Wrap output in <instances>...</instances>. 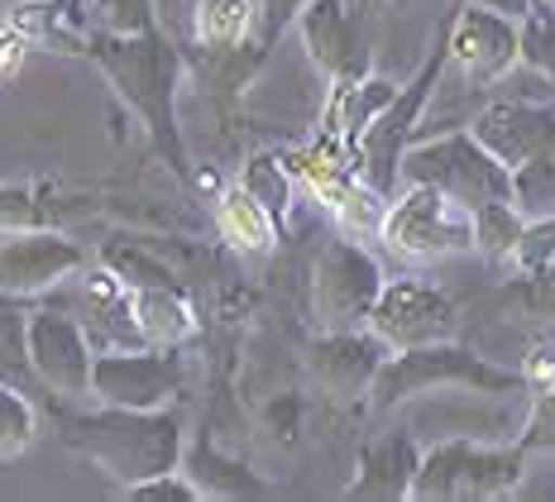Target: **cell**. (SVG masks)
<instances>
[{"label":"cell","mask_w":555,"mask_h":502,"mask_svg":"<svg viewBox=\"0 0 555 502\" xmlns=\"http://www.w3.org/2000/svg\"><path fill=\"white\" fill-rule=\"evenodd\" d=\"M551 254H555V216L527 220L522 235L513 244V254H507V268H513V273H531V268H541Z\"/></svg>","instance_id":"cell-34"},{"label":"cell","mask_w":555,"mask_h":502,"mask_svg":"<svg viewBox=\"0 0 555 502\" xmlns=\"http://www.w3.org/2000/svg\"><path fill=\"white\" fill-rule=\"evenodd\" d=\"M254 29H259L254 0H196V10H192L196 49L211 57L216 67H240L245 53L263 57L259 43H254Z\"/></svg>","instance_id":"cell-19"},{"label":"cell","mask_w":555,"mask_h":502,"mask_svg":"<svg viewBox=\"0 0 555 502\" xmlns=\"http://www.w3.org/2000/svg\"><path fill=\"white\" fill-rule=\"evenodd\" d=\"M5 25L25 43H49V49H63V53H82V39H87V29L77 25V15H67L63 0H25V5L10 10Z\"/></svg>","instance_id":"cell-23"},{"label":"cell","mask_w":555,"mask_h":502,"mask_svg":"<svg viewBox=\"0 0 555 502\" xmlns=\"http://www.w3.org/2000/svg\"><path fill=\"white\" fill-rule=\"evenodd\" d=\"M240 186H245L249 196H259L263 206H269V216L283 226V216H287V206H293V178H287V168H283V158L278 154H254L245 163V172H240Z\"/></svg>","instance_id":"cell-29"},{"label":"cell","mask_w":555,"mask_h":502,"mask_svg":"<svg viewBox=\"0 0 555 502\" xmlns=\"http://www.w3.org/2000/svg\"><path fill=\"white\" fill-rule=\"evenodd\" d=\"M522 383H527V392H537V388H551L555 383V335H546V340H537L522 355Z\"/></svg>","instance_id":"cell-38"},{"label":"cell","mask_w":555,"mask_h":502,"mask_svg":"<svg viewBox=\"0 0 555 502\" xmlns=\"http://www.w3.org/2000/svg\"><path fill=\"white\" fill-rule=\"evenodd\" d=\"M522 226H527V216L517 211L507 196L474 206V254H483V259H493V263H507Z\"/></svg>","instance_id":"cell-25"},{"label":"cell","mask_w":555,"mask_h":502,"mask_svg":"<svg viewBox=\"0 0 555 502\" xmlns=\"http://www.w3.org/2000/svg\"><path fill=\"white\" fill-rule=\"evenodd\" d=\"M416 460H422V446L412 440V430H384V436H374L360 450L345 498H364V502H402V498H412Z\"/></svg>","instance_id":"cell-18"},{"label":"cell","mask_w":555,"mask_h":502,"mask_svg":"<svg viewBox=\"0 0 555 502\" xmlns=\"http://www.w3.org/2000/svg\"><path fill=\"white\" fill-rule=\"evenodd\" d=\"M29 226H49L39 196L25 192V186H5V192H0V235H5V230H29Z\"/></svg>","instance_id":"cell-36"},{"label":"cell","mask_w":555,"mask_h":502,"mask_svg":"<svg viewBox=\"0 0 555 502\" xmlns=\"http://www.w3.org/2000/svg\"><path fill=\"white\" fill-rule=\"evenodd\" d=\"M302 5H307V0H254V10H259V29H254V43H259V53L273 49L278 34L293 25Z\"/></svg>","instance_id":"cell-37"},{"label":"cell","mask_w":555,"mask_h":502,"mask_svg":"<svg viewBox=\"0 0 555 502\" xmlns=\"http://www.w3.org/2000/svg\"><path fill=\"white\" fill-rule=\"evenodd\" d=\"M364 325L388 349H412V345H431V340H455L460 307L441 283L402 273V278H384Z\"/></svg>","instance_id":"cell-9"},{"label":"cell","mask_w":555,"mask_h":502,"mask_svg":"<svg viewBox=\"0 0 555 502\" xmlns=\"http://www.w3.org/2000/svg\"><path fill=\"white\" fill-rule=\"evenodd\" d=\"M293 25L302 34V49L311 53V63H317L331 81H360V77L374 73L369 34L345 0H307V5L297 10Z\"/></svg>","instance_id":"cell-14"},{"label":"cell","mask_w":555,"mask_h":502,"mask_svg":"<svg viewBox=\"0 0 555 502\" xmlns=\"http://www.w3.org/2000/svg\"><path fill=\"white\" fill-rule=\"evenodd\" d=\"M436 388H460L474 397H513V392H527V383L517 369L493 364V359L474 355L469 345L431 340V345H412V349H388V359L378 364L364 397L374 412H392V407L426 397Z\"/></svg>","instance_id":"cell-3"},{"label":"cell","mask_w":555,"mask_h":502,"mask_svg":"<svg viewBox=\"0 0 555 502\" xmlns=\"http://www.w3.org/2000/svg\"><path fill=\"white\" fill-rule=\"evenodd\" d=\"M216 230L230 249L240 254H273L278 249V220L269 216V206L259 196H249L240 182H230L216 192Z\"/></svg>","instance_id":"cell-21"},{"label":"cell","mask_w":555,"mask_h":502,"mask_svg":"<svg viewBox=\"0 0 555 502\" xmlns=\"http://www.w3.org/2000/svg\"><path fill=\"white\" fill-rule=\"evenodd\" d=\"M182 392V364L172 349L130 345V349H96L91 359V397L106 407H139L154 412Z\"/></svg>","instance_id":"cell-10"},{"label":"cell","mask_w":555,"mask_h":502,"mask_svg":"<svg viewBox=\"0 0 555 502\" xmlns=\"http://www.w3.org/2000/svg\"><path fill=\"white\" fill-rule=\"evenodd\" d=\"M507 202L527 220L555 216V149L551 154H531L527 163L507 168Z\"/></svg>","instance_id":"cell-24"},{"label":"cell","mask_w":555,"mask_h":502,"mask_svg":"<svg viewBox=\"0 0 555 502\" xmlns=\"http://www.w3.org/2000/svg\"><path fill=\"white\" fill-rule=\"evenodd\" d=\"M469 5H483V10H493V15H507V20H522L537 0H469Z\"/></svg>","instance_id":"cell-40"},{"label":"cell","mask_w":555,"mask_h":502,"mask_svg":"<svg viewBox=\"0 0 555 502\" xmlns=\"http://www.w3.org/2000/svg\"><path fill=\"white\" fill-rule=\"evenodd\" d=\"M82 53L106 73V81L120 91V101L144 120L154 149L168 158L178 178L192 182L188 149L178 130V87H182V57L168 43L164 29L144 34H111V29H87Z\"/></svg>","instance_id":"cell-1"},{"label":"cell","mask_w":555,"mask_h":502,"mask_svg":"<svg viewBox=\"0 0 555 502\" xmlns=\"http://www.w3.org/2000/svg\"><path fill=\"white\" fill-rule=\"evenodd\" d=\"M378 244L416 263L460 259V254H474V211L436 186L402 182V192L388 196Z\"/></svg>","instance_id":"cell-6"},{"label":"cell","mask_w":555,"mask_h":502,"mask_svg":"<svg viewBox=\"0 0 555 502\" xmlns=\"http://www.w3.org/2000/svg\"><path fill=\"white\" fill-rule=\"evenodd\" d=\"M77 268H87V249L53 226L5 230L0 235V297H43V292L63 287Z\"/></svg>","instance_id":"cell-11"},{"label":"cell","mask_w":555,"mask_h":502,"mask_svg":"<svg viewBox=\"0 0 555 502\" xmlns=\"http://www.w3.org/2000/svg\"><path fill=\"white\" fill-rule=\"evenodd\" d=\"M130 307H134L139 340L154 345V349H178L196 335V307L178 283L130 287Z\"/></svg>","instance_id":"cell-20"},{"label":"cell","mask_w":555,"mask_h":502,"mask_svg":"<svg viewBox=\"0 0 555 502\" xmlns=\"http://www.w3.org/2000/svg\"><path fill=\"white\" fill-rule=\"evenodd\" d=\"M384 211H388V196L384 192H374L364 178H354L350 186L340 192V202L331 206V216H335V226H340V235H350V240H378V230H384Z\"/></svg>","instance_id":"cell-26"},{"label":"cell","mask_w":555,"mask_h":502,"mask_svg":"<svg viewBox=\"0 0 555 502\" xmlns=\"http://www.w3.org/2000/svg\"><path fill=\"white\" fill-rule=\"evenodd\" d=\"M517 446L531 454H551L555 450V383L551 388H537L531 392V412L522 422V436H517Z\"/></svg>","instance_id":"cell-33"},{"label":"cell","mask_w":555,"mask_h":502,"mask_svg":"<svg viewBox=\"0 0 555 502\" xmlns=\"http://www.w3.org/2000/svg\"><path fill=\"white\" fill-rule=\"evenodd\" d=\"M446 63L474 87L503 81L517 67V20L460 0V10L446 20Z\"/></svg>","instance_id":"cell-13"},{"label":"cell","mask_w":555,"mask_h":502,"mask_svg":"<svg viewBox=\"0 0 555 502\" xmlns=\"http://www.w3.org/2000/svg\"><path fill=\"white\" fill-rule=\"evenodd\" d=\"M25 355H29V373L53 397H63V402L91 397V359H96V349H91L87 331L67 311H57V307L29 311Z\"/></svg>","instance_id":"cell-12"},{"label":"cell","mask_w":555,"mask_h":502,"mask_svg":"<svg viewBox=\"0 0 555 502\" xmlns=\"http://www.w3.org/2000/svg\"><path fill=\"white\" fill-rule=\"evenodd\" d=\"M91 15H96V29H111V34L158 29L154 0H91Z\"/></svg>","instance_id":"cell-32"},{"label":"cell","mask_w":555,"mask_h":502,"mask_svg":"<svg viewBox=\"0 0 555 502\" xmlns=\"http://www.w3.org/2000/svg\"><path fill=\"white\" fill-rule=\"evenodd\" d=\"M402 182L436 186V192L455 196L460 206H469V211L507 196V168L469 130H450L431 139L416 134L408 154H402Z\"/></svg>","instance_id":"cell-7"},{"label":"cell","mask_w":555,"mask_h":502,"mask_svg":"<svg viewBox=\"0 0 555 502\" xmlns=\"http://www.w3.org/2000/svg\"><path fill=\"white\" fill-rule=\"evenodd\" d=\"M469 134L503 168H517L531 154H551L555 149V106H541V101H489L474 115Z\"/></svg>","instance_id":"cell-16"},{"label":"cell","mask_w":555,"mask_h":502,"mask_svg":"<svg viewBox=\"0 0 555 502\" xmlns=\"http://www.w3.org/2000/svg\"><path fill=\"white\" fill-rule=\"evenodd\" d=\"M34 440H39V412H34V402L20 392V383L0 378V460L25 454Z\"/></svg>","instance_id":"cell-28"},{"label":"cell","mask_w":555,"mask_h":502,"mask_svg":"<svg viewBox=\"0 0 555 502\" xmlns=\"http://www.w3.org/2000/svg\"><path fill=\"white\" fill-rule=\"evenodd\" d=\"M57 436L67 450H77L96 469H106L120 488L139 478L168 474L182 464V416L168 407L139 412V407H106L96 412H53Z\"/></svg>","instance_id":"cell-2"},{"label":"cell","mask_w":555,"mask_h":502,"mask_svg":"<svg viewBox=\"0 0 555 502\" xmlns=\"http://www.w3.org/2000/svg\"><path fill=\"white\" fill-rule=\"evenodd\" d=\"M25 49H29V43L20 39V34L10 29L5 20H0V77H15L20 73V63H25Z\"/></svg>","instance_id":"cell-39"},{"label":"cell","mask_w":555,"mask_h":502,"mask_svg":"<svg viewBox=\"0 0 555 502\" xmlns=\"http://www.w3.org/2000/svg\"><path fill=\"white\" fill-rule=\"evenodd\" d=\"M384 287V268L360 240L340 235L311 263V317L321 331H360Z\"/></svg>","instance_id":"cell-8"},{"label":"cell","mask_w":555,"mask_h":502,"mask_svg":"<svg viewBox=\"0 0 555 502\" xmlns=\"http://www.w3.org/2000/svg\"><path fill=\"white\" fill-rule=\"evenodd\" d=\"M392 5H408V0H392Z\"/></svg>","instance_id":"cell-42"},{"label":"cell","mask_w":555,"mask_h":502,"mask_svg":"<svg viewBox=\"0 0 555 502\" xmlns=\"http://www.w3.org/2000/svg\"><path fill=\"white\" fill-rule=\"evenodd\" d=\"M527 474L522 446H493V440L446 436L422 450L412 478L416 502H489L517 493Z\"/></svg>","instance_id":"cell-4"},{"label":"cell","mask_w":555,"mask_h":502,"mask_svg":"<svg viewBox=\"0 0 555 502\" xmlns=\"http://www.w3.org/2000/svg\"><path fill=\"white\" fill-rule=\"evenodd\" d=\"M73 317L87 331L91 349H130L144 345L139 340V325H134V307H130V287L125 278H115L106 263L96 268H77L73 273Z\"/></svg>","instance_id":"cell-15"},{"label":"cell","mask_w":555,"mask_h":502,"mask_svg":"<svg viewBox=\"0 0 555 502\" xmlns=\"http://www.w3.org/2000/svg\"><path fill=\"white\" fill-rule=\"evenodd\" d=\"M384 359H388V345L378 340L369 325H360V331H321L317 340L307 345L311 378L331 397H345V402L369 392V383H374Z\"/></svg>","instance_id":"cell-17"},{"label":"cell","mask_w":555,"mask_h":502,"mask_svg":"<svg viewBox=\"0 0 555 502\" xmlns=\"http://www.w3.org/2000/svg\"><path fill=\"white\" fill-rule=\"evenodd\" d=\"M15 297H0V378L15 383L20 373L29 369V355H25V321L29 311L10 307Z\"/></svg>","instance_id":"cell-31"},{"label":"cell","mask_w":555,"mask_h":502,"mask_svg":"<svg viewBox=\"0 0 555 502\" xmlns=\"http://www.w3.org/2000/svg\"><path fill=\"white\" fill-rule=\"evenodd\" d=\"M517 63H527L531 73L555 87V10L541 0L517 20Z\"/></svg>","instance_id":"cell-27"},{"label":"cell","mask_w":555,"mask_h":502,"mask_svg":"<svg viewBox=\"0 0 555 502\" xmlns=\"http://www.w3.org/2000/svg\"><path fill=\"white\" fill-rule=\"evenodd\" d=\"M441 77H446V25L436 29V43H431V53H426V63L416 67V77L408 81V87L392 91V101L364 125L360 139L350 144L354 172H360L374 192L392 196L402 186V154H408V144L416 139V130H422Z\"/></svg>","instance_id":"cell-5"},{"label":"cell","mask_w":555,"mask_h":502,"mask_svg":"<svg viewBox=\"0 0 555 502\" xmlns=\"http://www.w3.org/2000/svg\"><path fill=\"white\" fill-rule=\"evenodd\" d=\"M182 474L192 478L196 488H202V498H259V493H269V488L254 478L240 460H225L216 446H182V464H178Z\"/></svg>","instance_id":"cell-22"},{"label":"cell","mask_w":555,"mask_h":502,"mask_svg":"<svg viewBox=\"0 0 555 502\" xmlns=\"http://www.w3.org/2000/svg\"><path fill=\"white\" fill-rule=\"evenodd\" d=\"M541 5H551V10H555V0H541Z\"/></svg>","instance_id":"cell-41"},{"label":"cell","mask_w":555,"mask_h":502,"mask_svg":"<svg viewBox=\"0 0 555 502\" xmlns=\"http://www.w3.org/2000/svg\"><path fill=\"white\" fill-rule=\"evenodd\" d=\"M130 502H202V488L192 484L182 469H168V474H154V478H139V484L125 488Z\"/></svg>","instance_id":"cell-35"},{"label":"cell","mask_w":555,"mask_h":502,"mask_svg":"<svg viewBox=\"0 0 555 502\" xmlns=\"http://www.w3.org/2000/svg\"><path fill=\"white\" fill-rule=\"evenodd\" d=\"M507 297H513L531 321H555V254L541 268H531V273H513Z\"/></svg>","instance_id":"cell-30"}]
</instances>
